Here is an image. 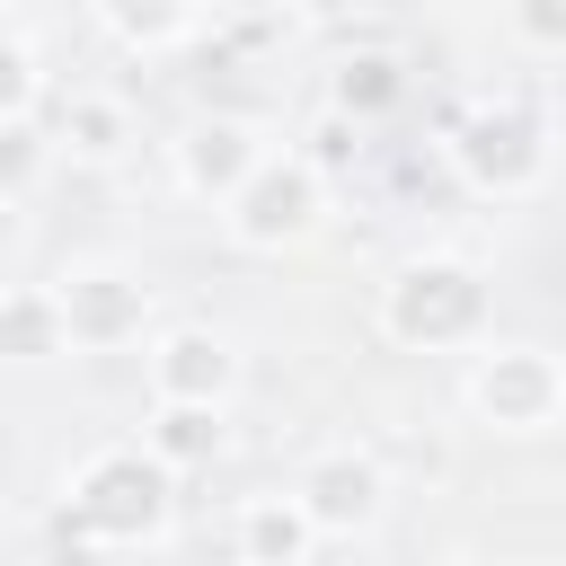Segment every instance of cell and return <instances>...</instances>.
I'll return each mask as SVG.
<instances>
[{
    "label": "cell",
    "instance_id": "4",
    "mask_svg": "<svg viewBox=\"0 0 566 566\" xmlns=\"http://www.w3.org/2000/svg\"><path fill=\"white\" fill-rule=\"evenodd\" d=\"M221 380H230V354H221L212 336H177V345H168V363H159V389H168V398H186V407H195V398H212Z\"/></svg>",
    "mask_w": 566,
    "mask_h": 566
},
{
    "label": "cell",
    "instance_id": "6",
    "mask_svg": "<svg viewBox=\"0 0 566 566\" xmlns=\"http://www.w3.org/2000/svg\"><path fill=\"white\" fill-rule=\"evenodd\" d=\"M478 398H486L495 416H539V398H548V371L513 354V363H495V371L478 380Z\"/></svg>",
    "mask_w": 566,
    "mask_h": 566
},
{
    "label": "cell",
    "instance_id": "8",
    "mask_svg": "<svg viewBox=\"0 0 566 566\" xmlns=\"http://www.w3.org/2000/svg\"><path fill=\"white\" fill-rule=\"evenodd\" d=\"M248 557H256V566H292V557H301V513L256 504V513H248Z\"/></svg>",
    "mask_w": 566,
    "mask_h": 566
},
{
    "label": "cell",
    "instance_id": "5",
    "mask_svg": "<svg viewBox=\"0 0 566 566\" xmlns=\"http://www.w3.org/2000/svg\"><path fill=\"white\" fill-rule=\"evenodd\" d=\"M310 513H318V522H363V513H371V469H363V460H327V469L310 478Z\"/></svg>",
    "mask_w": 566,
    "mask_h": 566
},
{
    "label": "cell",
    "instance_id": "1",
    "mask_svg": "<svg viewBox=\"0 0 566 566\" xmlns=\"http://www.w3.org/2000/svg\"><path fill=\"white\" fill-rule=\"evenodd\" d=\"M88 531H150L159 522V469L142 460H97L80 478V504H71Z\"/></svg>",
    "mask_w": 566,
    "mask_h": 566
},
{
    "label": "cell",
    "instance_id": "3",
    "mask_svg": "<svg viewBox=\"0 0 566 566\" xmlns=\"http://www.w3.org/2000/svg\"><path fill=\"white\" fill-rule=\"evenodd\" d=\"M310 221V168H265L248 195H239V239H292Z\"/></svg>",
    "mask_w": 566,
    "mask_h": 566
},
{
    "label": "cell",
    "instance_id": "10",
    "mask_svg": "<svg viewBox=\"0 0 566 566\" xmlns=\"http://www.w3.org/2000/svg\"><path fill=\"white\" fill-rule=\"evenodd\" d=\"M336 97H345V106H389V97H398V71H389L380 53H363V62H345Z\"/></svg>",
    "mask_w": 566,
    "mask_h": 566
},
{
    "label": "cell",
    "instance_id": "12",
    "mask_svg": "<svg viewBox=\"0 0 566 566\" xmlns=\"http://www.w3.org/2000/svg\"><path fill=\"white\" fill-rule=\"evenodd\" d=\"M522 35L531 44H566V0H522Z\"/></svg>",
    "mask_w": 566,
    "mask_h": 566
},
{
    "label": "cell",
    "instance_id": "11",
    "mask_svg": "<svg viewBox=\"0 0 566 566\" xmlns=\"http://www.w3.org/2000/svg\"><path fill=\"white\" fill-rule=\"evenodd\" d=\"M159 442H168V451H177V460H195V451H212V442H221V424H212V416H203V407H177V416H168V424H159Z\"/></svg>",
    "mask_w": 566,
    "mask_h": 566
},
{
    "label": "cell",
    "instance_id": "14",
    "mask_svg": "<svg viewBox=\"0 0 566 566\" xmlns=\"http://www.w3.org/2000/svg\"><path fill=\"white\" fill-rule=\"evenodd\" d=\"M18 97H27V53L0 44V106H18Z\"/></svg>",
    "mask_w": 566,
    "mask_h": 566
},
{
    "label": "cell",
    "instance_id": "13",
    "mask_svg": "<svg viewBox=\"0 0 566 566\" xmlns=\"http://www.w3.org/2000/svg\"><path fill=\"white\" fill-rule=\"evenodd\" d=\"M115 18H124L133 35H159V27L177 18V0H115Z\"/></svg>",
    "mask_w": 566,
    "mask_h": 566
},
{
    "label": "cell",
    "instance_id": "2",
    "mask_svg": "<svg viewBox=\"0 0 566 566\" xmlns=\"http://www.w3.org/2000/svg\"><path fill=\"white\" fill-rule=\"evenodd\" d=\"M389 318H398V336H451V327L478 318V283H469L460 265H416V274L398 283Z\"/></svg>",
    "mask_w": 566,
    "mask_h": 566
},
{
    "label": "cell",
    "instance_id": "9",
    "mask_svg": "<svg viewBox=\"0 0 566 566\" xmlns=\"http://www.w3.org/2000/svg\"><path fill=\"white\" fill-rule=\"evenodd\" d=\"M186 159H195V177H203V186H212V177H221V186H230V177H239V168H248V133H239V124H203V133H195V150H186Z\"/></svg>",
    "mask_w": 566,
    "mask_h": 566
},
{
    "label": "cell",
    "instance_id": "7",
    "mask_svg": "<svg viewBox=\"0 0 566 566\" xmlns=\"http://www.w3.org/2000/svg\"><path fill=\"white\" fill-rule=\"evenodd\" d=\"M522 142H531L522 124H478V133H469V168H478V177H495V168H504V177H531V150H522Z\"/></svg>",
    "mask_w": 566,
    "mask_h": 566
},
{
    "label": "cell",
    "instance_id": "15",
    "mask_svg": "<svg viewBox=\"0 0 566 566\" xmlns=\"http://www.w3.org/2000/svg\"><path fill=\"white\" fill-rule=\"evenodd\" d=\"M27 168V133H0V177H18Z\"/></svg>",
    "mask_w": 566,
    "mask_h": 566
}]
</instances>
